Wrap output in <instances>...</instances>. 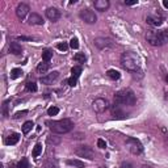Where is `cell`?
I'll return each mask as SVG.
<instances>
[{"label": "cell", "mask_w": 168, "mask_h": 168, "mask_svg": "<svg viewBox=\"0 0 168 168\" xmlns=\"http://www.w3.org/2000/svg\"><path fill=\"white\" fill-rule=\"evenodd\" d=\"M121 66L130 72H137L139 70V58L133 51H125L121 55Z\"/></svg>", "instance_id": "2"}, {"label": "cell", "mask_w": 168, "mask_h": 168, "mask_svg": "<svg viewBox=\"0 0 168 168\" xmlns=\"http://www.w3.org/2000/svg\"><path fill=\"white\" fill-rule=\"evenodd\" d=\"M92 108H93V111L96 113H103V112H105L106 109L109 108V103H108V100H106V99L99 97V99H96L92 103Z\"/></svg>", "instance_id": "9"}, {"label": "cell", "mask_w": 168, "mask_h": 168, "mask_svg": "<svg viewBox=\"0 0 168 168\" xmlns=\"http://www.w3.org/2000/svg\"><path fill=\"white\" fill-rule=\"evenodd\" d=\"M163 5H164L166 8H168V0H164V1H163Z\"/></svg>", "instance_id": "41"}, {"label": "cell", "mask_w": 168, "mask_h": 168, "mask_svg": "<svg viewBox=\"0 0 168 168\" xmlns=\"http://www.w3.org/2000/svg\"><path fill=\"white\" fill-rule=\"evenodd\" d=\"M67 81H68V85H70V87H75L76 83H78V78H75V76H71V78H70Z\"/></svg>", "instance_id": "35"}, {"label": "cell", "mask_w": 168, "mask_h": 168, "mask_svg": "<svg viewBox=\"0 0 168 168\" xmlns=\"http://www.w3.org/2000/svg\"><path fill=\"white\" fill-rule=\"evenodd\" d=\"M33 126H34V124H33L32 121H26L25 124L23 125V133L24 134H28L29 131L33 129Z\"/></svg>", "instance_id": "25"}, {"label": "cell", "mask_w": 168, "mask_h": 168, "mask_svg": "<svg viewBox=\"0 0 168 168\" xmlns=\"http://www.w3.org/2000/svg\"><path fill=\"white\" fill-rule=\"evenodd\" d=\"M70 45L67 44V42H59V44L57 45V47H58V50H60V51H67V49H68Z\"/></svg>", "instance_id": "33"}, {"label": "cell", "mask_w": 168, "mask_h": 168, "mask_svg": "<svg viewBox=\"0 0 168 168\" xmlns=\"http://www.w3.org/2000/svg\"><path fill=\"white\" fill-rule=\"evenodd\" d=\"M9 104H11V100H5L4 103H3V106H1V112H3V117L7 118L8 116H9V112H8V109H9Z\"/></svg>", "instance_id": "21"}, {"label": "cell", "mask_w": 168, "mask_h": 168, "mask_svg": "<svg viewBox=\"0 0 168 168\" xmlns=\"http://www.w3.org/2000/svg\"><path fill=\"white\" fill-rule=\"evenodd\" d=\"M0 168H4V166H3V164H0Z\"/></svg>", "instance_id": "45"}, {"label": "cell", "mask_w": 168, "mask_h": 168, "mask_svg": "<svg viewBox=\"0 0 168 168\" xmlns=\"http://www.w3.org/2000/svg\"><path fill=\"white\" fill-rule=\"evenodd\" d=\"M106 75H108V78L112 79V80H118V79L121 78V74L117 71V70H108Z\"/></svg>", "instance_id": "22"}, {"label": "cell", "mask_w": 168, "mask_h": 168, "mask_svg": "<svg viewBox=\"0 0 168 168\" xmlns=\"http://www.w3.org/2000/svg\"><path fill=\"white\" fill-rule=\"evenodd\" d=\"M97 147H100V148H105V147H106L105 140H104V139H97Z\"/></svg>", "instance_id": "36"}, {"label": "cell", "mask_w": 168, "mask_h": 168, "mask_svg": "<svg viewBox=\"0 0 168 168\" xmlns=\"http://www.w3.org/2000/svg\"><path fill=\"white\" fill-rule=\"evenodd\" d=\"M29 11H30V8H29L28 4H25V3H20V4L17 5V8H16V15H17V17H19L20 20H24L29 15Z\"/></svg>", "instance_id": "12"}, {"label": "cell", "mask_w": 168, "mask_h": 168, "mask_svg": "<svg viewBox=\"0 0 168 168\" xmlns=\"http://www.w3.org/2000/svg\"><path fill=\"white\" fill-rule=\"evenodd\" d=\"M41 152H42V145H41V143H37V145L34 146V148H33V156H34V158L39 156Z\"/></svg>", "instance_id": "27"}, {"label": "cell", "mask_w": 168, "mask_h": 168, "mask_svg": "<svg viewBox=\"0 0 168 168\" xmlns=\"http://www.w3.org/2000/svg\"><path fill=\"white\" fill-rule=\"evenodd\" d=\"M75 154L80 158L88 159V160L95 159V151L92 150V147H89V146H78V147L75 148Z\"/></svg>", "instance_id": "7"}, {"label": "cell", "mask_w": 168, "mask_h": 168, "mask_svg": "<svg viewBox=\"0 0 168 168\" xmlns=\"http://www.w3.org/2000/svg\"><path fill=\"white\" fill-rule=\"evenodd\" d=\"M17 39H20V41H32V37H25V36H19Z\"/></svg>", "instance_id": "39"}, {"label": "cell", "mask_w": 168, "mask_h": 168, "mask_svg": "<svg viewBox=\"0 0 168 168\" xmlns=\"http://www.w3.org/2000/svg\"><path fill=\"white\" fill-rule=\"evenodd\" d=\"M70 47L71 49H79V41H78V38H71V41H70Z\"/></svg>", "instance_id": "34"}, {"label": "cell", "mask_w": 168, "mask_h": 168, "mask_svg": "<svg viewBox=\"0 0 168 168\" xmlns=\"http://www.w3.org/2000/svg\"><path fill=\"white\" fill-rule=\"evenodd\" d=\"M93 5H95V8H96L97 11L105 12V11L109 8L111 3H109V0H96V1L93 3Z\"/></svg>", "instance_id": "16"}, {"label": "cell", "mask_w": 168, "mask_h": 168, "mask_svg": "<svg viewBox=\"0 0 168 168\" xmlns=\"http://www.w3.org/2000/svg\"><path fill=\"white\" fill-rule=\"evenodd\" d=\"M47 142L50 143H53V145H59L60 143V138L59 137H57V135H49L47 137Z\"/></svg>", "instance_id": "28"}, {"label": "cell", "mask_w": 168, "mask_h": 168, "mask_svg": "<svg viewBox=\"0 0 168 168\" xmlns=\"http://www.w3.org/2000/svg\"><path fill=\"white\" fill-rule=\"evenodd\" d=\"M28 23L30 24V25H44V19H42V16L41 15H38V13H30L29 15V19H28Z\"/></svg>", "instance_id": "15"}, {"label": "cell", "mask_w": 168, "mask_h": 168, "mask_svg": "<svg viewBox=\"0 0 168 168\" xmlns=\"http://www.w3.org/2000/svg\"><path fill=\"white\" fill-rule=\"evenodd\" d=\"M23 74H24V72H23V70H21V68H13L11 71V79H13V80H15V79H19V78L23 76Z\"/></svg>", "instance_id": "24"}, {"label": "cell", "mask_w": 168, "mask_h": 168, "mask_svg": "<svg viewBox=\"0 0 168 168\" xmlns=\"http://www.w3.org/2000/svg\"><path fill=\"white\" fill-rule=\"evenodd\" d=\"M46 124L49 125L50 130L55 134H66L74 129V122L70 118H63L59 121H49Z\"/></svg>", "instance_id": "3"}, {"label": "cell", "mask_w": 168, "mask_h": 168, "mask_svg": "<svg viewBox=\"0 0 168 168\" xmlns=\"http://www.w3.org/2000/svg\"><path fill=\"white\" fill-rule=\"evenodd\" d=\"M74 59L76 60V62H79V63H84L85 60H87V57H85L84 53H78V54H75Z\"/></svg>", "instance_id": "26"}, {"label": "cell", "mask_w": 168, "mask_h": 168, "mask_svg": "<svg viewBox=\"0 0 168 168\" xmlns=\"http://www.w3.org/2000/svg\"><path fill=\"white\" fill-rule=\"evenodd\" d=\"M58 76H59V72H58V71H53V72H50V74H46V75L41 76V83L42 84H46V85H50V84H53L54 81L57 80Z\"/></svg>", "instance_id": "13"}, {"label": "cell", "mask_w": 168, "mask_h": 168, "mask_svg": "<svg viewBox=\"0 0 168 168\" xmlns=\"http://www.w3.org/2000/svg\"><path fill=\"white\" fill-rule=\"evenodd\" d=\"M79 16H80V19L84 21L85 24H95L97 21V16L96 13L89 9V8H85V9H81L80 13H79Z\"/></svg>", "instance_id": "8"}, {"label": "cell", "mask_w": 168, "mask_h": 168, "mask_svg": "<svg viewBox=\"0 0 168 168\" xmlns=\"http://www.w3.org/2000/svg\"><path fill=\"white\" fill-rule=\"evenodd\" d=\"M125 143H126L127 148H129V151L131 154L139 155L143 152V146H142V143H140L139 139L133 138V137H127V138L125 139Z\"/></svg>", "instance_id": "5"}, {"label": "cell", "mask_w": 168, "mask_h": 168, "mask_svg": "<svg viewBox=\"0 0 168 168\" xmlns=\"http://www.w3.org/2000/svg\"><path fill=\"white\" fill-rule=\"evenodd\" d=\"M26 113H28V111H23V112H17L16 114L13 116L15 118H20V117H23V114H26Z\"/></svg>", "instance_id": "37"}, {"label": "cell", "mask_w": 168, "mask_h": 168, "mask_svg": "<svg viewBox=\"0 0 168 168\" xmlns=\"http://www.w3.org/2000/svg\"><path fill=\"white\" fill-rule=\"evenodd\" d=\"M164 97H166V100H168V92L166 93V96H164Z\"/></svg>", "instance_id": "43"}, {"label": "cell", "mask_w": 168, "mask_h": 168, "mask_svg": "<svg viewBox=\"0 0 168 168\" xmlns=\"http://www.w3.org/2000/svg\"><path fill=\"white\" fill-rule=\"evenodd\" d=\"M26 89L30 91V92H36L37 91V84L33 83V81H29V83H26Z\"/></svg>", "instance_id": "32"}, {"label": "cell", "mask_w": 168, "mask_h": 168, "mask_svg": "<svg viewBox=\"0 0 168 168\" xmlns=\"http://www.w3.org/2000/svg\"><path fill=\"white\" fill-rule=\"evenodd\" d=\"M53 58V50H50V49H46V50H44V53H42V59H44V62H50V59Z\"/></svg>", "instance_id": "23"}, {"label": "cell", "mask_w": 168, "mask_h": 168, "mask_svg": "<svg viewBox=\"0 0 168 168\" xmlns=\"http://www.w3.org/2000/svg\"><path fill=\"white\" fill-rule=\"evenodd\" d=\"M114 101L117 104H120V105L133 106L137 103V97H135V93L131 89L125 88V89H121L114 93Z\"/></svg>", "instance_id": "4"}, {"label": "cell", "mask_w": 168, "mask_h": 168, "mask_svg": "<svg viewBox=\"0 0 168 168\" xmlns=\"http://www.w3.org/2000/svg\"><path fill=\"white\" fill-rule=\"evenodd\" d=\"M9 53L13 54V55H20L23 53V46L19 44V42H11L9 44Z\"/></svg>", "instance_id": "17"}, {"label": "cell", "mask_w": 168, "mask_h": 168, "mask_svg": "<svg viewBox=\"0 0 168 168\" xmlns=\"http://www.w3.org/2000/svg\"><path fill=\"white\" fill-rule=\"evenodd\" d=\"M17 168H29V160L28 158H23L17 164Z\"/></svg>", "instance_id": "29"}, {"label": "cell", "mask_w": 168, "mask_h": 168, "mask_svg": "<svg viewBox=\"0 0 168 168\" xmlns=\"http://www.w3.org/2000/svg\"><path fill=\"white\" fill-rule=\"evenodd\" d=\"M45 15H46V17L50 21H53V23H55V21L59 20V17H60V12L57 9V8H54V7H50V8H47L46 12H45Z\"/></svg>", "instance_id": "14"}, {"label": "cell", "mask_w": 168, "mask_h": 168, "mask_svg": "<svg viewBox=\"0 0 168 168\" xmlns=\"http://www.w3.org/2000/svg\"><path fill=\"white\" fill-rule=\"evenodd\" d=\"M49 68H50V65H49L47 62H44V63H39L37 66V72L38 74H46L49 71Z\"/></svg>", "instance_id": "20"}, {"label": "cell", "mask_w": 168, "mask_h": 168, "mask_svg": "<svg viewBox=\"0 0 168 168\" xmlns=\"http://www.w3.org/2000/svg\"><path fill=\"white\" fill-rule=\"evenodd\" d=\"M146 21H147V24H150L152 26H160L163 24V16L160 13H158V12H155V13L148 15Z\"/></svg>", "instance_id": "11"}, {"label": "cell", "mask_w": 168, "mask_h": 168, "mask_svg": "<svg viewBox=\"0 0 168 168\" xmlns=\"http://www.w3.org/2000/svg\"><path fill=\"white\" fill-rule=\"evenodd\" d=\"M142 168H151V167H148V166H142Z\"/></svg>", "instance_id": "42"}, {"label": "cell", "mask_w": 168, "mask_h": 168, "mask_svg": "<svg viewBox=\"0 0 168 168\" xmlns=\"http://www.w3.org/2000/svg\"><path fill=\"white\" fill-rule=\"evenodd\" d=\"M58 113H59V108H57V106H50V108L47 109L49 116H57Z\"/></svg>", "instance_id": "31"}, {"label": "cell", "mask_w": 168, "mask_h": 168, "mask_svg": "<svg viewBox=\"0 0 168 168\" xmlns=\"http://www.w3.org/2000/svg\"><path fill=\"white\" fill-rule=\"evenodd\" d=\"M71 74H72V76H75V78H79L80 74H81V67L80 66L72 67V68H71Z\"/></svg>", "instance_id": "30"}, {"label": "cell", "mask_w": 168, "mask_h": 168, "mask_svg": "<svg viewBox=\"0 0 168 168\" xmlns=\"http://www.w3.org/2000/svg\"><path fill=\"white\" fill-rule=\"evenodd\" d=\"M93 42H95V46L99 50H111V49L114 47V42L111 38H106V37H97L95 38Z\"/></svg>", "instance_id": "6"}, {"label": "cell", "mask_w": 168, "mask_h": 168, "mask_svg": "<svg viewBox=\"0 0 168 168\" xmlns=\"http://www.w3.org/2000/svg\"><path fill=\"white\" fill-rule=\"evenodd\" d=\"M74 138H75V139H83V138H85V135H84L83 133H76Z\"/></svg>", "instance_id": "40"}, {"label": "cell", "mask_w": 168, "mask_h": 168, "mask_svg": "<svg viewBox=\"0 0 168 168\" xmlns=\"http://www.w3.org/2000/svg\"><path fill=\"white\" fill-rule=\"evenodd\" d=\"M67 164H68V166H74L76 168H85L83 161L78 160V159H68V160H67Z\"/></svg>", "instance_id": "19"}, {"label": "cell", "mask_w": 168, "mask_h": 168, "mask_svg": "<svg viewBox=\"0 0 168 168\" xmlns=\"http://www.w3.org/2000/svg\"><path fill=\"white\" fill-rule=\"evenodd\" d=\"M146 39L151 46H163L168 42V29L148 30L146 33Z\"/></svg>", "instance_id": "1"}, {"label": "cell", "mask_w": 168, "mask_h": 168, "mask_svg": "<svg viewBox=\"0 0 168 168\" xmlns=\"http://www.w3.org/2000/svg\"><path fill=\"white\" fill-rule=\"evenodd\" d=\"M112 111V116L113 118H116V120H125V118H127V112H125L124 109H122V105H120V104L116 103L111 108Z\"/></svg>", "instance_id": "10"}, {"label": "cell", "mask_w": 168, "mask_h": 168, "mask_svg": "<svg viewBox=\"0 0 168 168\" xmlns=\"http://www.w3.org/2000/svg\"><path fill=\"white\" fill-rule=\"evenodd\" d=\"M124 3L126 5H134V4H137V3H138V0H125Z\"/></svg>", "instance_id": "38"}, {"label": "cell", "mask_w": 168, "mask_h": 168, "mask_svg": "<svg viewBox=\"0 0 168 168\" xmlns=\"http://www.w3.org/2000/svg\"><path fill=\"white\" fill-rule=\"evenodd\" d=\"M19 140H20V134L12 133L11 135H8L7 139H5V145H16Z\"/></svg>", "instance_id": "18"}, {"label": "cell", "mask_w": 168, "mask_h": 168, "mask_svg": "<svg viewBox=\"0 0 168 168\" xmlns=\"http://www.w3.org/2000/svg\"><path fill=\"white\" fill-rule=\"evenodd\" d=\"M166 81H167V83H168V75L166 76Z\"/></svg>", "instance_id": "44"}]
</instances>
